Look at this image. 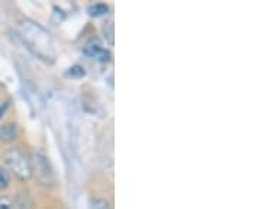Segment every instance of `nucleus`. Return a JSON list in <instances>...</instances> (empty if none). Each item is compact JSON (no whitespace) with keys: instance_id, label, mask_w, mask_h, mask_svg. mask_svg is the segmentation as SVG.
<instances>
[{"instance_id":"obj_10","label":"nucleus","mask_w":255,"mask_h":209,"mask_svg":"<svg viewBox=\"0 0 255 209\" xmlns=\"http://www.w3.org/2000/svg\"><path fill=\"white\" fill-rule=\"evenodd\" d=\"M108 29L109 30H105L103 29V33L106 34V39L109 41V44H113V24L112 23H108Z\"/></svg>"},{"instance_id":"obj_1","label":"nucleus","mask_w":255,"mask_h":209,"mask_svg":"<svg viewBox=\"0 0 255 209\" xmlns=\"http://www.w3.org/2000/svg\"><path fill=\"white\" fill-rule=\"evenodd\" d=\"M3 161L6 167L21 181H29L31 178L30 159L19 147L7 149L3 154Z\"/></svg>"},{"instance_id":"obj_4","label":"nucleus","mask_w":255,"mask_h":209,"mask_svg":"<svg viewBox=\"0 0 255 209\" xmlns=\"http://www.w3.org/2000/svg\"><path fill=\"white\" fill-rule=\"evenodd\" d=\"M19 137V126L14 122H7L0 126V141L1 143H13Z\"/></svg>"},{"instance_id":"obj_5","label":"nucleus","mask_w":255,"mask_h":209,"mask_svg":"<svg viewBox=\"0 0 255 209\" xmlns=\"http://www.w3.org/2000/svg\"><path fill=\"white\" fill-rule=\"evenodd\" d=\"M109 10L108 9V6L106 4H103V3H97V4H94L90 7V14L91 16H95V17H98V16H103V14H106V11Z\"/></svg>"},{"instance_id":"obj_7","label":"nucleus","mask_w":255,"mask_h":209,"mask_svg":"<svg viewBox=\"0 0 255 209\" xmlns=\"http://www.w3.org/2000/svg\"><path fill=\"white\" fill-rule=\"evenodd\" d=\"M9 184H10V175H9V172L3 168V167H0V191L7 188Z\"/></svg>"},{"instance_id":"obj_9","label":"nucleus","mask_w":255,"mask_h":209,"mask_svg":"<svg viewBox=\"0 0 255 209\" xmlns=\"http://www.w3.org/2000/svg\"><path fill=\"white\" fill-rule=\"evenodd\" d=\"M85 72H84V68L82 67H72V68H70V71H68V75H71V77H82Z\"/></svg>"},{"instance_id":"obj_2","label":"nucleus","mask_w":255,"mask_h":209,"mask_svg":"<svg viewBox=\"0 0 255 209\" xmlns=\"http://www.w3.org/2000/svg\"><path fill=\"white\" fill-rule=\"evenodd\" d=\"M31 166V175H34L37 182L43 185L51 188L55 184V174L54 169L51 167L49 159L41 154V153H33L30 159Z\"/></svg>"},{"instance_id":"obj_3","label":"nucleus","mask_w":255,"mask_h":209,"mask_svg":"<svg viewBox=\"0 0 255 209\" xmlns=\"http://www.w3.org/2000/svg\"><path fill=\"white\" fill-rule=\"evenodd\" d=\"M84 52L92 58H97L100 61H108L111 58V54L102 47L100 40H97V39H92V40H90V42H87Z\"/></svg>"},{"instance_id":"obj_8","label":"nucleus","mask_w":255,"mask_h":209,"mask_svg":"<svg viewBox=\"0 0 255 209\" xmlns=\"http://www.w3.org/2000/svg\"><path fill=\"white\" fill-rule=\"evenodd\" d=\"M0 209H14V202L10 197H0Z\"/></svg>"},{"instance_id":"obj_6","label":"nucleus","mask_w":255,"mask_h":209,"mask_svg":"<svg viewBox=\"0 0 255 209\" xmlns=\"http://www.w3.org/2000/svg\"><path fill=\"white\" fill-rule=\"evenodd\" d=\"M91 209H111V204L103 198H94L91 201Z\"/></svg>"}]
</instances>
